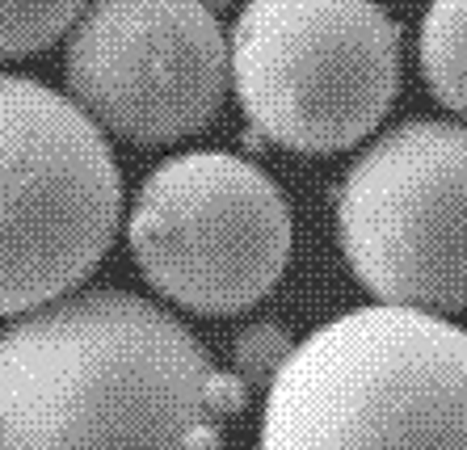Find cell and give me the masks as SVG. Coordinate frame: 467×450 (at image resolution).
I'll return each mask as SVG.
<instances>
[{"label":"cell","mask_w":467,"mask_h":450,"mask_svg":"<svg viewBox=\"0 0 467 450\" xmlns=\"http://www.w3.org/2000/svg\"><path fill=\"white\" fill-rule=\"evenodd\" d=\"M88 0H0V59H26L59 43Z\"/></svg>","instance_id":"cell-9"},{"label":"cell","mask_w":467,"mask_h":450,"mask_svg":"<svg viewBox=\"0 0 467 450\" xmlns=\"http://www.w3.org/2000/svg\"><path fill=\"white\" fill-rule=\"evenodd\" d=\"M198 5H202V9H211V13H215V17H219V13L228 9L232 0H198Z\"/></svg>","instance_id":"cell-11"},{"label":"cell","mask_w":467,"mask_h":450,"mask_svg":"<svg viewBox=\"0 0 467 450\" xmlns=\"http://www.w3.org/2000/svg\"><path fill=\"white\" fill-rule=\"evenodd\" d=\"M249 392L177 316L77 291L0 332V450H219Z\"/></svg>","instance_id":"cell-1"},{"label":"cell","mask_w":467,"mask_h":450,"mask_svg":"<svg viewBox=\"0 0 467 450\" xmlns=\"http://www.w3.org/2000/svg\"><path fill=\"white\" fill-rule=\"evenodd\" d=\"M127 244L156 295L198 316H236L286 274L291 207L244 156L177 152L135 189Z\"/></svg>","instance_id":"cell-5"},{"label":"cell","mask_w":467,"mask_h":450,"mask_svg":"<svg viewBox=\"0 0 467 450\" xmlns=\"http://www.w3.org/2000/svg\"><path fill=\"white\" fill-rule=\"evenodd\" d=\"M257 450H467V332L409 308H354L295 345Z\"/></svg>","instance_id":"cell-2"},{"label":"cell","mask_w":467,"mask_h":450,"mask_svg":"<svg viewBox=\"0 0 467 450\" xmlns=\"http://www.w3.org/2000/svg\"><path fill=\"white\" fill-rule=\"evenodd\" d=\"M337 244L383 308L467 312V127H391L337 186Z\"/></svg>","instance_id":"cell-6"},{"label":"cell","mask_w":467,"mask_h":450,"mask_svg":"<svg viewBox=\"0 0 467 450\" xmlns=\"http://www.w3.org/2000/svg\"><path fill=\"white\" fill-rule=\"evenodd\" d=\"M122 223L109 139L51 85L0 72V320L77 295Z\"/></svg>","instance_id":"cell-3"},{"label":"cell","mask_w":467,"mask_h":450,"mask_svg":"<svg viewBox=\"0 0 467 450\" xmlns=\"http://www.w3.org/2000/svg\"><path fill=\"white\" fill-rule=\"evenodd\" d=\"M421 77L446 110L467 118V0H434L425 9Z\"/></svg>","instance_id":"cell-8"},{"label":"cell","mask_w":467,"mask_h":450,"mask_svg":"<svg viewBox=\"0 0 467 450\" xmlns=\"http://www.w3.org/2000/svg\"><path fill=\"white\" fill-rule=\"evenodd\" d=\"M228 46L240 110L286 152L362 143L400 88V30L379 0H249Z\"/></svg>","instance_id":"cell-4"},{"label":"cell","mask_w":467,"mask_h":450,"mask_svg":"<svg viewBox=\"0 0 467 450\" xmlns=\"http://www.w3.org/2000/svg\"><path fill=\"white\" fill-rule=\"evenodd\" d=\"M299 341H291V332L274 320H257L232 337V353H228V374L236 379L244 392H270L278 371L291 363V353Z\"/></svg>","instance_id":"cell-10"},{"label":"cell","mask_w":467,"mask_h":450,"mask_svg":"<svg viewBox=\"0 0 467 450\" xmlns=\"http://www.w3.org/2000/svg\"><path fill=\"white\" fill-rule=\"evenodd\" d=\"M64 85L101 135L161 148L211 127L232 46L198 0H88L67 34Z\"/></svg>","instance_id":"cell-7"}]
</instances>
